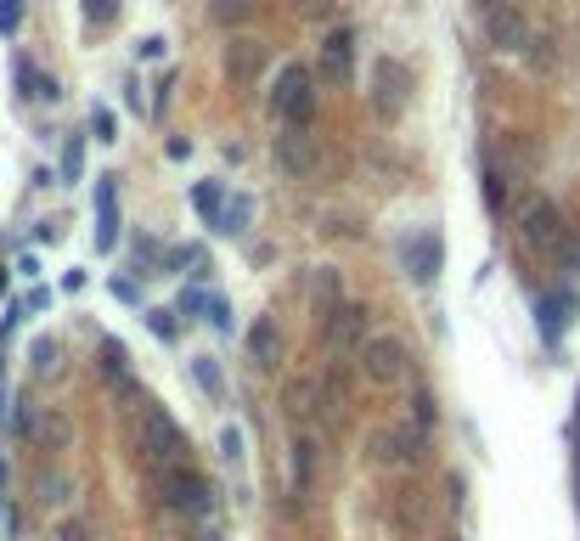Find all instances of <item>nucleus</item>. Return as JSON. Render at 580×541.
<instances>
[{
    "mask_svg": "<svg viewBox=\"0 0 580 541\" xmlns=\"http://www.w3.org/2000/svg\"><path fill=\"white\" fill-rule=\"evenodd\" d=\"M136 429H141V463L153 468V474H164V468H181V463H186V434L175 429V418H169L164 406L141 401V418H136Z\"/></svg>",
    "mask_w": 580,
    "mask_h": 541,
    "instance_id": "1",
    "label": "nucleus"
},
{
    "mask_svg": "<svg viewBox=\"0 0 580 541\" xmlns=\"http://www.w3.org/2000/svg\"><path fill=\"white\" fill-rule=\"evenodd\" d=\"M271 113H276V124H310L316 119V68L282 62L276 91H271Z\"/></svg>",
    "mask_w": 580,
    "mask_h": 541,
    "instance_id": "2",
    "label": "nucleus"
},
{
    "mask_svg": "<svg viewBox=\"0 0 580 541\" xmlns=\"http://www.w3.org/2000/svg\"><path fill=\"white\" fill-rule=\"evenodd\" d=\"M158 480V496L175 513H186V519H203V513H214V485L203 480L192 463H181V468H164V474H153Z\"/></svg>",
    "mask_w": 580,
    "mask_h": 541,
    "instance_id": "3",
    "label": "nucleus"
},
{
    "mask_svg": "<svg viewBox=\"0 0 580 541\" xmlns=\"http://www.w3.org/2000/svg\"><path fill=\"white\" fill-rule=\"evenodd\" d=\"M361 372H367V384H378V389H400L412 378V356H406V344L395 333H378V339L361 344Z\"/></svg>",
    "mask_w": 580,
    "mask_h": 541,
    "instance_id": "4",
    "label": "nucleus"
},
{
    "mask_svg": "<svg viewBox=\"0 0 580 541\" xmlns=\"http://www.w3.org/2000/svg\"><path fill=\"white\" fill-rule=\"evenodd\" d=\"M519 237H524L530 248H547V254H558V248H564V237H569V226H564V215H558L552 198L530 192V198L519 203Z\"/></svg>",
    "mask_w": 580,
    "mask_h": 541,
    "instance_id": "5",
    "label": "nucleus"
},
{
    "mask_svg": "<svg viewBox=\"0 0 580 541\" xmlns=\"http://www.w3.org/2000/svg\"><path fill=\"white\" fill-rule=\"evenodd\" d=\"M316 79L333 91H350L355 85V29H327L321 40V57H316Z\"/></svg>",
    "mask_w": 580,
    "mask_h": 541,
    "instance_id": "6",
    "label": "nucleus"
},
{
    "mask_svg": "<svg viewBox=\"0 0 580 541\" xmlns=\"http://www.w3.org/2000/svg\"><path fill=\"white\" fill-rule=\"evenodd\" d=\"M406 96H412V74H406L395 57H378L372 62V113L395 124L406 113Z\"/></svg>",
    "mask_w": 580,
    "mask_h": 541,
    "instance_id": "7",
    "label": "nucleus"
},
{
    "mask_svg": "<svg viewBox=\"0 0 580 541\" xmlns=\"http://www.w3.org/2000/svg\"><path fill=\"white\" fill-rule=\"evenodd\" d=\"M361 344H367V305H333L327 310V356L333 361H350L361 356Z\"/></svg>",
    "mask_w": 580,
    "mask_h": 541,
    "instance_id": "8",
    "label": "nucleus"
},
{
    "mask_svg": "<svg viewBox=\"0 0 580 541\" xmlns=\"http://www.w3.org/2000/svg\"><path fill=\"white\" fill-rule=\"evenodd\" d=\"M276 170H282L288 181H305L316 170V136H310V124H282V130H276Z\"/></svg>",
    "mask_w": 580,
    "mask_h": 541,
    "instance_id": "9",
    "label": "nucleus"
},
{
    "mask_svg": "<svg viewBox=\"0 0 580 541\" xmlns=\"http://www.w3.org/2000/svg\"><path fill=\"white\" fill-rule=\"evenodd\" d=\"M485 34H490L496 51H524L530 46V23H524V12L513 6V0H490L485 6Z\"/></svg>",
    "mask_w": 580,
    "mask_h": 541,
    "instance_id": "10",
    "label": "nucleus"
},
{
    "mask_svg": "<svg viewBox=\"0 0 580 541\" xmlns=\"http://www.w3.org/2000/svg\"><path fill=\"white\" fill-rule=\"evenodd\" d=\"M400 260H406V277L428 288V282L440 277V265H445V243H440V232H417V237H406Z\"/></svg>",
    "mask_w": 580,
    "mask_h": 541,
    "instance_id": "11",
    "label": "nucleus"
},
{
    "mask_svg": "<svg viewBox=\"0 0 580 541\" xmlns=\"http://www.w3.org/2000/svg\"><path fill=\"white\" fill-rule=\"evenodd\" d=\"M260 68H265L260 40H231V46H226V74H231V85H237V91L260 85Z\"/></svg>",
    "mask_w": 580,
    "mask_h": 541,
    "instance_id": "12",
    "label": "nucleus"
},
{
    "mask_svg": "<svg viewBox=\"0 0 580 541\" xmlns=\"http://www.w3.org/2000/svg\"><path fill=\"white\" fill-rule=\"evenodd\" d=\"M428 440L423 429L412 423H395V429H378L372 434V463H400V457H417V446Z\"/></svg>",
    "mask_w": 580,
    "mask_h": 541,
    "instance_id": "13",
    "label": "nucleus"
},
{
    "mask_svg": "<svg viewBox=\"0 0 580 541\" xmlns=\"http://www.w3.org/2000/svg\"><path fill=\"white\" fill-rule=\"evenodd\" d=\"M113 243H119V186L113 175H96V248L107 254Z\"/></svg>",
    "mask_w": 580,
    "mask_h": 541,
    "instance_id": "14",
    "label": "nucleus"
},
{
    "mask_svg": "<svg viewBox=\"0 0 580 541\" xmlns=\"http://www.w3.org/2000/svg\"><path fill=\"white\" fill-rule=\"evenodd\" d=\"M575 305H580V299L569 294V288H552V294L535 305V316H541V339H547V344L564 339V327L575 322Z\"/></svg>",
    "mask_w": 580,
    "mask_h": 541,
    "instance_id": "15",
    "label": "nucleus"
},
{
    "mask_svg": "<svg viewBox=\"0 0 580 541\" xmlns=\"http://www.w3.org/2000/svg\"><path fill=\"white\" fill-rule=\"evenodd\" d=\"M248 356L260 361V367H276V356H282V333H276L271 316H260V322L248 327Z\"/></svg>",
    "mask_w": 580,
    "mask_h": 541,
    "instance_id": "16",
    "label": "nucleus"
},
{
    "mask_svg": "<svg viewBox=\"0 0 580 541\" xmlns=\"http://www.w3.org/2000/svg\"><path fill=\"white\" fill-rule=\"evenodd\" d=\"M192 209L203 215V226H214V232H220V215H226V186H220V181H198V186H192Z\"/></svg>",
    "mask_w": 580,
    "mask_h": 541,
    "instance_id": "17",
    "label": "nucleus"
},
{
    "mask_svg": "<svg viewBox=\"0 0 580 541\" xmlns=\"http://www.w3.org/2000/svg\"><path fill=\"white\" fill-rule=\"evenodd\" d=\"M248 220H254V198H248V192H237V198H226L220 232H226V237H237V232H248Z\"/></svg>",
    "mask_w": 580,
    "mask_h": 541,
    "instance_id": "18",
    "label": "nucleus"
},
{
    "mask_svg": "<svg viewBox=\"0 0 580 541\" xmlns=\"http://www.w3.org/2000/svg\"><path fill=\"white\" fill-rule=\"evenodd\" d=\"M310 463H316V446H310V434H299L293 440V496L310 491Z\"/></svg>",
    "mask_w": 580,
    "mask_h": 541,
    "instance_id": "19",
    "label": "nucleus"
},
{
    "mask_svg": "<svg viewBox=\"0 0 580 541\" xmlns=\"http://www.w3.org/2000/svg\"><path fill=\"white\" fill-rule=\"evenodd\" d=\"M248 12H254V0H209V17L220 29H231V23H248Z\"/></svg>",
    "mask_w": 580,
    "mask_h": 541,
    "instance_id": "20",
    "label": "nucleus"
},
{
    "mask_svg": "<svg viewBox=\"0 0 580 541\" xmlns=\"http://www.w3.org/2000/svg\"><path fill=\"white\" fill-rule=\"evenodd\" d=\"M310 294H316L321 305H344V299H338V270H333V265H316V270H310Z\"/></svg>",
    "mask_w": 580,
    "mask_h": 541,
    "instance_id": "21",
    "label": "nucleus"
},
{
    "mask_svg": "<svg viewBox=\"0 0 580 541\" xmlns=\"http://www.w3.org/2000/svg\"><path fill=\"white\" fill-rule=\"evenodd\" d=\"M310 401H316V384H310V378H293V384H288V406H293V418H310Z\"/></svg>",
    "mask_w": 580,
    "mask_h": 541,
    "instance_id": "22",
    "label": "nucleus"
},
{
    "mask_svg": "<svg viewBox=\"0 0 580 541\" xmlns=\"http://www.w3.org/2000/svg\"><path fill=\"white\" fill-rule=\"evenodd\" d=\"M29 361H34L40 378H46V372H57V344H51V339H34V344H29Z\"/></svg>",
    "mask_w": 580,
    "mask_h": 541,
    "instance_id": "23",
    "label": "nucleus"
},
{
    "mask_svg": "<svg viewBox=\"0 0 580 541\" xmlns=\"http://www.w3.org/2000/svg\"><path fill=\"white\" fill-rule=\"evenodd\" d=\"M220 457L243 468V429H237V423H226V429H220Z\"/></svg>",
    "mask_w": 580,
    "mask_h": 541,
    "instance_id": "24",
    "label": "nucleus"
},
{
    "mask_svg": "<svg viewBox=\"0 0 580 541\" xmlns=\"http://www.w3.org/2000/svg\"><path fill=\"white\" fill-rule=\"evenodd\" d=\"M119 17V0H85V23H96V29H107Z\"/></svg>",
    "mask_w": 580,
    "mask_h": 541,
    "instance_id": "25",
    "label": "nucleus"
},
{
    "mask_svg": "<svg viewBox=\"0 0 580 541\" xmlns=\"http://www.w3.org/2000/svg\"><path fill=\"white\" fill-rule=\"evenodd\" d=\"M192 372H198V384L209 395H220V367H214V356H198V361H192Z\"/></svg>",
    "mask_w": 580,
    "mask_h": 541,
    "instance_id": "26",
    "label": "nucleus"
},
{
    "mask_svg": "<svg viewBox=\"0 0 580 541\" xmlns=\"http://www.w3.org/2000/svg\"><path fill=\"white\" fill-rule=\"evenodd\" d=\"M23 29V0H0V34Z\"/></svg>",
    "mask_w": 580,
    "mask_h": 541,
    "instance_id": "27",
    "label": "nucleus"
},
{
    "mask_svg": "<svg viewBox=\"0 0 580 541\" xmlns=\"http://www.w3.org/2000/svg\"><path fill=\"white\" fill-rule=\"evenodd\" d=\"M79 158H85V147H79V136L62 147V181H79Z\"/></svg>",
    "mask_w": 580,
    "mask_h": 541,
    "instance_id": "28",
    "label": "nucleus"
},
{
    "mask_svg": "<svg viewBox=\"0 0 580 541\" xmlns=\"http://www.w3.org/2000/svg\"><path fill=\"white\" fill-rule=\"evenodd\" d=\"M91 130H96V141H119L113 136V108H91Z\"/></svg>",
    "mask_w": 580,
    "mask_h": 541,
    "instance_id": "29",
    "label": "nucleus"
},
{
    "mask_svg": "<svg viewBox=\"0 0 580 541\" xmlns=\"http://www.w3.org/2000/svg\"><path fill=\"white\" fill-rule=\"evenodd\" d=\"M147 327H153L158 339H175V322H169V310H147Z\"/></svg>",
    "mask_w": 580,
    "mask_h": 541,
    "instance_id": "30",
    "label": "nucleus"
},
{
    "mask_svg": "<svg viewBox=\"0 0 580 541\" xmlns=\"http://www.w3.org/2000/svg\"><path fill=\"white\" fill-rule=\"evenodd\" d=\"M203 316H209L214 327H220V333H231V305H220V299H209V310H203Z\"/></svg>",
    "mask_w": 580,
    "mask_h": 541,
    "instance_id": "31",
    "label": "nucleus"
},
{
    "mask_svg": "<svg viewBox=\"0 0 580 541\" xmlns=\"http://www.w3.org/2000/svg\"><path fill=\"white\" fill-rule=\"evenodd\" d=\"M181 265H192V277H209V254H203V248H186Z\"/></svg>",
    "mask_w": 580,
    "mask_h": 541,
    "instance_id": "32",
    "label": "nucleus"
},
{
    "mask_svg": "<svg viewBox=\"0 0 580 541\" xmlns=\"http://www.w3.org/2000/svg\"><path fill=\"white\" fill-rule=\"evenodd\" d=\"M558 260H564V265H575V270H580V237H564V248H558Z\"/></svg>",
    "mask_w": 580,
    "mask_h": 541,
    "instance_id": "33",
    "label": "nucleus"
},
{
    "mask_svg": "<svg viewBox=\"0 0 580 541\" xmlns=\"http://www.w3.org/2000/svg\"><path fill=\"white\" fill-rule=\"evenodd\" d=\"M136 51H141V62H158V57H164V40L153 34V40H141V46H136Z\"/></svg>",
    "mask_w": 580,
    "mask_h": 541,
    "instance_id": "34",
    "label": "nucleus"
},
{
    "mask_svg": "<svg viewBox=\"0 0 580 541\" xmlns=\"http://www.w3.org/2000/svg\"><path fill=\"white\" fill-rule=\"evenodd\" d=\"M124 102H130L136 113H147V96H141V85H136V79H130V85H124Z\"/></svg>",
    "mask_w": 580,
    "mask_h": 541,
    "instance_id": "35",
    "label": "nucleus"
},
{
    "mask_svg": "<svg viewBox=\"0 0 580 541\" xmlns=\"http://www.w3.org/2000/svg\"><path fill=\"white\" fill-rule=\"evenodd\" d=\"M0 294H6V270H0Z\"/></svg>",
    "mask_w": 580,
    "mask_h": 541,
    "instance_id": "36",
    "label": "nucleus"
},
{
    "mask_svg": "<svg viewBox=\"0 0 580 541\" xmlns=\"http://www.w3.org/2000/svg\"><path fill=\"white\" fill-rule=\"evenodd\" d=\"M209 541H214V536H209Z\"/></svg>",
    "mask_w": 580,
    "mask_h": 541,
    "instance_id": "37",
    "label": "nucleus"
}]
</instances>
